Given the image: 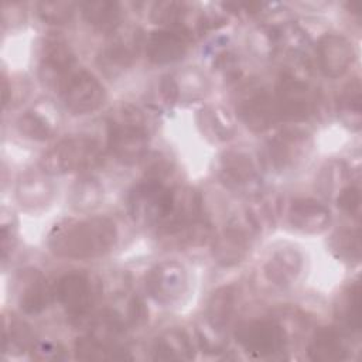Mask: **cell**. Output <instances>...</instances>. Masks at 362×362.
Listing matches in <instances>:
<instances>
[{
    "label": "cell",
    "instance_id": "cell-1",
    "mask_svg": "<svg viewBox=\"0 0 362 362\" xmlns=\"http://www.w3.org/2000/svg\"><path fill=\"white\" fill-rule=\"evenodd\" d=\"M116 239V225L109 218L65 219L49 232L48 247L58 257L83 260L106 255Z\"/></svg>",
    "mask_w": 362,
    "mask_h": 362
},
{
    "label": "cell",
    "instance_id": "cell-2",
    "mask_svg": "<svg viewBox=\"0 0 362 362\" xmlns=\"http://www.w3.org/2000/svg\"><path fill=\"white\" fill-rule=\"evenodd\" d=\"M107 147L122 164L143 160L148 150V127L144 113L129 103L119 105L107 117Z\"/></svg>",
    "mask_w": 362,
    "mask_h": 362
},
{
    "label": "cell",
    "instance_id": "cell-3",
    "mask_svg": "<svg viewBox=\"0 0 362 362\" xmlns=\"http://www.w3.org/2000/svg\"><path fill=\"white\" fill-rule=\"evenodd\" d=\"M99 144L85 136L68 137L51 147L41 158V168L51 175L69 174L95 167L100 161Z\"/></svg>",
    "mask_w": 362,
    "mask_h": 362
},
{
    "label": "cell",
    "instance_id": "cell-4",
    "mask_svg": "<svg viewBox=\"0 0 362 362\" xmlns=\"http://www.w3.org/2000/svg\"><path fill=\"white\" fill-rule=\"evenodd\" d=\"M173 187L165 181L144 178L136 184L127 197L130 218L140 226H158L164 219Z\"/></svg>",
    "mask_w": 362,
    "mask_h": 362
},
{
    "label": "cell",
    "instance_id": "cell-5",
    "mask_svg": "<svg viewBox=\"0 0 362 362\" xmlns=\"http://www.w3.org/2000/svg\"><path fill=\"white\" fill-rule=\"evenodd\" d=\"M236 342L253 358H274L287 345V332L281 322L273 318H259L242 322L235 331Z\"/></svg>",
    "mask_w": 362,
    "mask_h": 362
},
{
    "label": "cell",
    "instance_id": "cell-6",
    "mask_svg": "<svg viewBox=\"0 0 362 362\" xmlns=\"http://www.w3.org/2000/svg\"><path fill=\"white\" fill-rule=\"evenodd\" d=\"M276 105L280 120L301 122L308 119L315 109L314 89L293 74H283L276 88Z\"/></svg>",
    "mask_w": 362,
    "mask_h": 362
},
{
    "label": "cell",
    "instance_id": "cell-7",
    "mask_svg": "<svg viewBox=\"0 0 362 362\" xmlns=\"http://www.w3.org/2000/svg\"><path fill=\"white\" fill-rule=\"evenodd\" d=\"M75 72V55L68 42L61 37H47L40 52L38 74L41 82L61 92Z\"/></svg>",
    "mask_w": 362,
    "mask_h": 362
},
{
    "label": "cell",
    "instance_id": "cell-8",
    "mask_svg": "<svg viewBox=\"0 0 362 362\" xmlns=\"http://www.w3.org/2000/svg\"><path fill=\"white\" fill-rule=\"evenodd\" d=\"M188 288L185 267L174 260H165L151 267L146 276V290L150 297L163 305L181 300Z\"/></svg>",
    "mask_w": 362,
    "mask_h": 362
},
{
    "label": "cell",
    "instance_id": "cell-9",
    "mask_svg": "<svg viewBox=\"0 0 362 362\" xmlns=\"http://www.w3.org/2000/svg\"><path fill=\"white\" fill-rule=\"evenodd\" d=\"M218 177L230 191L255 192L260 184L259 168L252 156L242 150H229L219 160Z\"/></svg>",
    "mask_w": 362,
    "mask_h": 362
},
{
    "label": "cell",
    "instance_id": "cell-10",
    "mask_svg": "<svg viewBox=\"0 0 362 362\" xmlns=\"http://www.w3.org/2000/svg\"><path fill=\"white\" fill-rule=\"evenodd\" d=\"M65 107L74 115L96 110L106 98L103 85L88 71H76L59 92Z\"/></svg>",
    "mask_w": 362,
    "mask_h": 362
},
{
    "label": "cell",
    "instance_id": "cell-11",
    "mask_svg": "<svg viewBox=\"0 0 362 362\" xmlns=\"http://www.w3.org/2000/svg\"><path fill=\"white\" fill-rule=\"evenodd\" d=\"M95 287L90 277L81 272L64 274L57 283V297L66 314L75 320H86L95 303Z\"/></svg>",
    "mask_w": 362,
    "mask_h": 362
},
{
    "label": "cell",
    "instance_id": "cell-12",
    "mask_svg": "<svg viewBox=\"0 0 362 362\" xmlns=\"http://www.w3.org/2000/svg\"><path fill=\"white\" fill-rule=\"evenodd\" d=\"M310 148V133L300 129L281 130L267 143V160L274 170L287 171L297 167Z\"/></svg>",
    "mask_w": 362,
    "mask_h": 362
},
{
    "label": "cell",
    "instance_id": "cell-13",
    "mask_svg": "<svg viewBox=\"0 0 362 362\" xmlns=\"http://www.w3.org/2000/svg\"><path fill=\"white\" fill-rule=\"evenodd\" d=\"M238 116L252 132H264L273 127L279 120L276 99L262 88L250 89L238 102Z\"/></svg>",
    "mask_w": 362,
    "mask_h": 362
},
{
    "label": "cell",
    "instance_id": "cell-14",
    "mask_svg": "<svg viewBox=\"0 0 362 362\" xmlns=\"http://www.w3.org/2000/svg\"><path fill=\"white\" fill-rule=\"evenodd\" d=\"M14 291L18 308L30 315H35L48 308L52 291L45 276L34 269L25 267L18 270L14 281Z\"/></svg>",
    "mask_w": 362,
    "mask_h": 362
},
{
    "label": "cell",
    "instance_id": "cell-15",
    "mask_svg": "<svg viewBox=\"0 0 362 362\" xmlns=\"http://www.w3.org/2000/svg\"><path fill=\"white\" fill-rule=\"evenodd\" d=\"M255 228L247 221V225L233 222L219 232L212 242V257L222 267L239 264L250 249V236Z\"/></svg>",
    "mask_w": 362,
    "mask_h": 362
},
{
    "label": "cell",
    "instance_id": "cell-16",
    "mask_svg": "<svg viewBox=\"0 0 362 362\" xmlns=\"http://www.w3.org/2000/svg\"><path fill=\"white\" fill-rule=\"evenodd\" d=\"M189 42V31L184 27L157 30L147 37L146 54L153 64H173L185 55Z\"/></svg>",
    "mask_w": 362,
    "mask_h": 362
},
{
    "label": "cell",
    "instance_id": "cell-17",
    "mask_svg": "<svg viewBox=\"0 0 362 362\" xmlns=\"http://www.w3.org/2000/svg\"><path fill=\"white\" fill-rule=\"evenodd\" d=\"M201 214L202 198L197 189L191 187H173L167 214L161 223L157 226V232L188 225L202 218Z\"/></svg>",
    "mask_w": 362,
    "mask_h": 362
},
{
    "label": "cell",
    "instance_id": "cell-18",
    "mask_svg": "<svg viewBox=\"0 0 362 362\" xmlns=\"http://www.w3.org/2000/svg\"><path fill=\"white\" fill-rule=\"evenodd\" d=\"M317 59L324 75L342 76L354 61L352 44L339 34H324L317 42Z\"/></svg>",
    "mask_w": 362,
    "mask_h": 362
},
{
    "label": "cell",
    "instance_id": "cell-19",
    "mask_svg": "<svg viewBox=\"0 0 362 362\" xmlns=\"http://www.w3.org/2000/svg\"><path fill=\"white\" fill-rule=\"evenodd\" d=\"M331 222L329 209L311 198L294 199L288 209V223L303 233H321Z\"/></svg>",
    "mask_w": 362,
    "mask_h": 362
},
{
    "label": "cell",
    "instance_id": "cell-20",
    "mask_svg": "<svg viewBox=\"0 0 362 362\" xmlns=\"http://www.w3.org/2000/svg\"><path fill=\"white\" fill-rule=\"evenodd\" d=\"M303 269V255L294 247H280L263 266L264 277L277 287L290 286L297 280Z\"/></svg>",
    "mask_w": 362,
    "mask_h": 362
},
{
    "label": "cell",
    "instance_id": "cell-21",
    "mask_svg": "<svg viewBox=\"0 0 362 362\" xmlns=\"http://www.w3.org/2000/svg\"><path fill=\"white\" fill-rule=\"evenodd\" d=\"M140 40L117 38L106 44L98 54L96 62L100 71L109 78H117L122 75L134 61L137 55Z\"/></svg>",
    "mask_w": 362,
    "mask_h": 362
},
{
    "label": "cell",
    "instance_id": "cell-22",
    "mask_svg": "<svg viewBox=\"0 0 362 362\" xmlns=\"http://www.w3.org/2000/svg\"><path fill=\"white\" fill-rule=\"evenodd\" d=\"M151 354L157 361H191L195 356V348L184 329L171 328L156 338Z\"/></svg>",
    "mask_w": 362,
    "mask_h": 362
},
{
    "label": "cell",
    "instance_id": "cell-23",
    "mask_svg": "<svg viewBox=\"0 0 362 362\" xmlns=\"http://www.w3.org/2000/svg\"><path fill=\"white\" fill-rule=\"evenodd\" d=\"M308 356L315 362H335L348 358V348L342 334L331 327L320 328L310 345Z\"/></svg>",
    "mask_w": 362,
    "mask_h": 362
},
{
    "label": "cell",
    "instance_id": "cell-24",
    "mask_svg": "<svg viewBox=\"0 0 362 362\" xmlns=\"http://www.w3.org/2000/svg\"><path fill=\"white\" fill-rule=\"evenodd\" d=\"M54 187L49 180L41 174L24 175L16 188V198L25 209H40L51 202Z\"/></svg>",
    "mask_w": 362,
    "mask_h": 362
},
{
    "label": "cell",
    "instance_id": "cell-25",
    "mask_svg": "<svg viewBox=\"0 0 362 362\" xmlns=\"http://www.w3.org/2000/svg\"><path fill=\"white\" fill-rule=\"evenodd\" d=\"M211 233V225L199 218L188 225L174 228L164 232H157L163 246L170 249H185L201 245Z\"/></svg>",
    "mask_w": 362,
    "mask_h": 362
},
{
    "label": "cell",
    "instance_id": "cell-26",
    "mask_svg": "<svg viewBox=\"0 0 362 362\" xmlns=\"http://www.w3.org/2000/svg\"><path fill=\"white\" fill-rule=\"evenodd\" d=\"M235 303L236 290L233 286H222L216 288L206 303L205 322L219 331H225L233 315Z\"/></svg>",
    "mask_w": 362,
    "mask_h": 362
},
{
    "label": "cell",
    "instance_id": "cell-27",
    "mask_svg": "<svg viewBox=\"0 0 362 362\" xmlns=\"http://www.w3.org/2000/svg\"><path fill=\"white\" fill-rule=\"evenodd\" d=\"M85 21L98 31L110 33L117 28L122 20V10L119 3L109 0L85 1L81 6Z\"/></svg>",
    "mask_w": 362,
    "mask_h": 362
},
{
    "label": "cell",
    "instance_id": "cell-28",
    "mask_svg": "<svg viewBox=\"0 0 362 362\" xmlns=\"http://www.w3.org/2000/svg\"><path fill=\"white\" fill-rule=\"evenodd\" d=\"M75 358L81 361H123L132 359L129 351L119 345H109L92 335L81 337L75 342Z\"/></svg>",
    "mask_w": 362,
    "mask_h": 362
},
{
    "label": "cell",
    "instance_id": "cell-29",
    "mask_svg": "<svg viewBox=\"0 0 362 362\" xmlns=\"http://www.w3.org/2000/svg\"><path fill=\"white\" fill-rule=\"evenodd\" d=\"M34 344V334L24 321L13 315L3 318V351L6 354H24L31 351Z\"/></svg>",
    "mask_w": 362,
    "mask_h": 362
},
{
    "label": "cell",
    "instance_id": "cell-30",
    "mask_svg": "<svg viewBox=\"0 0 362 362\" xmlns=\"http://www.w3.org/2000/svg\"><path fill=\"white\" fill-rule=\"evenodd\" d=\"M338 115L352 130H359L362 124V88L359 79L351 81L342 89L338 99Z\"/></svg>",
    "mask_w": 362,
    "mask_h": 362
},
{
    "label": "cell",
    "instance_id": "cell-31",
    "mask_svg": "<svg viewBox=\"0 0 362 362\" xmlns=\"http://www.w3.org/2000/svg\"><path fill=\"white\" fill-rule=\"evenodd\" d=\"M361 287L358 283L349 286L339 297L337 304V315L341 324L349 331L361 329L362 305H361Z\"/></svg>",
    "mask_w": 362,
    "mask_h": 362
},
{
    "label": "cell",
    "instance_id": "cell-32",
    "mask_svg": "<svg viewBox=\"0 0 362 362\" xmlns=\"http://www.w3.org/2000/svg\"><path fill=\"white\" fill-rule=\"evenodd\" d=\"M198 120L205 134L215 140H228L235 133L230 117L218 107L202 109L198 115Z\"/></svg>",
    "mask_w": 362,
    "mask_h": 362
},
{
    "label": "cell",
    "instance_id": "cell-33",
    "mask_svg": "<svg viewBox=\"0 0 362 362\" xmlns=\"http://www.w3.org/2000/svg\"><path fill=\"white\" fill-rule=\"evenodd\" d=\"M250 208H247V221L255 228V230H262L264 228H273L279 218L280 202L276 195L257 197Z\"/></svg>",
    "mask_w": 362,
    "mask_h": 362
},
{
    "label": "cell",
    "instance_id": "cell-34",
    "mask_svg": "<svg viewBox=\"0 0 362 362\" xmlns=\"http://www.w3.org/2000/svg\"><path fill=\"white\" fill-rule=\"evenodd\" d=\"M17 130L30 140L44 141L54 136V124L40 112L27 110L17 119Z\"/></svg>",
    "mask_w": 362,
    "mask_h": 362
},
{
    "label": "cell",
    "instance_id": "cell-35",
    "mask_svg": "<svg viewBox=\"0 0 362 362\" xmlns=\"http://www.w3.org/2000/svg\"><path fill=\"white\" fill-rule=\"evenodd\" d=\"M102 197L103 189L98 180L92 177H85L74 185L71 194V205L76 211H90L100 204Z\"/></svg>",
    "mask_w": 362,
    "mask_h": 362
},
{
    "label": "cell",
    "instance_id": "cell-36",
    "mask_svg": "<svg viewBox=\"0 0 362 362\" xmlns=\"http://www.w3.org/2000/svg\"><path fill=\"white\" fill-rule=\"evenodd\" d=\"M331 250L344 262L358 263L361 259V238L356 229H339L329 239Z\"/></svg>",
    "mask_w": 362,
    "mask_h": 362
},
{
    "label": "cell",
    "instance_id": "cell-37",
    "mask_svg": "<svg viewBox=\"0 0 362 362\" xmlns=\"http://www.w3.org/2000/svg\"><path fill=\"white\" fill-rule=\"evenodd\" d=\"M348 167L342 161H329L322 167V171L318 177V188L320 191L331 197L332 194H339L348 184Z\"/></svg>",
    "mask_w": 362,
    "mask_h": 362
},
{
    "label": "cell",
    "instance_id": "cell-38",
    "mask_svg": "<svg viewBox=\"0 0 362 362\" xmlns=\"http://www.w3.org/2000/svg\"><path fill=\"white\" fill-rule=\"evenodd\" d=\"M187 8L184 3L165 0V1H156L150 11V18L156 24L167 25L170 28L181 27V21L184 18Z\"/></svg>",
    "mask_w": 362,
    "mask_h": 362
},
{
    "label": "cell",
    "instance_id": "cell-39",
    "mask_svg": "<svg viewBox=\"0 0 362 362\" xmlns=\"http://www.w3.org/2000/svg\"><path fill=\"white\" fill-rule=\"evenodd\" d=\"M75 11L72 1H40L37 4V13L40 18L47 24H65L68 23Z\"/></svg>",
    "mask_w": 362,
    "mask_h": 362
},
{
    "label": "cell",
    "instance_id": "cell-40",
    "mask_svg": "<svg viewBox=\"0 0 362 362\" xmlns=\"http://www.w3.org/2000/svg\"><path fill=\"white\" fill-rule=\"evenodd\" d=\"M174 83L177 88V95L178 99H195L199 98L205 93L206 90V81L205 78L195 69H187L184 72H181L180 78L181 81H177L174 76Z\"/></svg>",
    "mask_w": 362,
    "mask_h": 362
},
{
    "label": "cell",
    "instance_id": "cell-41",
    "mask_svg": "<svg viewBox=\"0 0 362 362\" xmlns=\"http://www.w3.org/2000/svg\"><path fill=\"white\" fill-rule=\"evenodd\" d=\"M197 335H198V342L205 352L218 354V352H222L226 346L225 331H219L211 327L209 324H206L205 321L198 327Z\"/></svg>",
    "mask_w": 362,
    "mask_h": 362
},
{
    "label": "cell",
    "instance_id": "cell-42",
    "mask_svg": "<svg viewBox=\"0 0 362 362\" xmlns=\"http://www.w3.org/2000/svg\"><path fill=\"white\" fill-rule=\"evenodd\" d=\"M337 205L349 216L358 218L361 214V191L358 187L348 184L337 195Z\"/></svg>",
    "mask_w": 362,
    "mask_h": 362
},
{
    "label": "cell",
    "instance_id": "cell-43",
    "mask_svg": "<svg viewBox=\"0 0 362 362\" xmlns=\"http://www.w3.org/2000/svg\"><path fill=\"white\" fill-rule=\"evenodd\" d=\"M34 359L38 361H61L65 359V348L59 342L52 341H35L31 348Z\"/></svg>",
    "mask_w": 362,
    "mask_h": 362
},
{
    "label": "cell",
    "instance_id": "cell-44",
    "mask_svg": "<svg viewBox=\"0 0 362 362\" xmlns=\"http://www.w3.org/2000/svg\"><path fill=\"white\" fill-rule=\"evenodd\" d=\"M17 233H16V226L11 223H7V221L3 218L1 222V256L3 259L7 257V255L13 250L16 240H17Z\"/></svg>",
    "mask_w": 362,
    "mask_h": 362
}]
</instances>
